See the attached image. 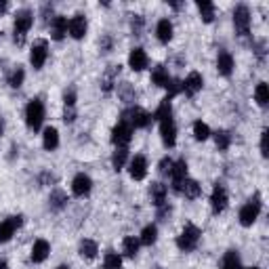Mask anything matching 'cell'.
I'll use <instances>...</instances> for the list:
<instances>
[{
  "instance_id": "cell-29",
  "label": "cell",
  "mask_w": 269,
  "mask_h": 269,
  "mask_svg": "<svg viewBox=\"0 0 269 269\" xmlns=\"http://www.w3.org/2000/svg\"><path fill=\"white\" fill-rule=\"evenodd\" d=\"M127 160H129V150L127 148H116V152L112 156V166H114V170L116 173L122 170L124 164H127Z\"/></svg>"
},
{
  "instance_id": "cell-15",
  "label": "cell",
  "mask_w": 269,
  "mask_h": 269,
  "mask_svg": "<svg viewBox=\"0 0 269 269\" xmlns=\"http://www.w3.org/2000/svg\"><path fill=\"white\" fill-rule=\"evenodd\" d=\"M67 32H69V36L74 40H82L86 36V19H84V15H74V17H71L69 23H67Z\"/></svg>"
},
{
  "instance_id": "cell-24",
  "label": "cell",
  "mask_w": 269,
  "mask_h": 269,
  "mask_svg": "<svg viewBox=\"0 0 269 269\" xmlns=\"http://www.w3.org/2000/svg\"><path fill=\"white\" fill-rule=\"evenodd\" d=\"M166 193H168V189H166L164 183H152V187H150V195H152V202H154L156 206L166 204Z\"/></svg>"
},
{
  "instance_id": "cell-19",
  "label": "cell",
  "mask_w": 269,
  "mask_h": 269,
  "mask_svg": "<svg viewBox=\"0 0 269 269\" xmlns=\"http://www.w3.org/2000/svg\"><path fill=\"white\" fill-rule=\"evenodd\" d=\"M217 69H219L221 76H231V71H234V57H231V53L219 51V55H217Z\"/></svg>"
},
{
  "instance_id": "cell-52",
  "label": "cell",
  "mask_w": 269,
  "mask_h": 269,
  "mask_svg": "<svg viewBox=\"0 0 269 269\" xmlns=\"http://www.w3.org/2000/svg\"><path fill=\"white\" fill-rule=\"evenodd\" d=\"M250 269H261V267H250Z\"/></svg>"
},
{
  "instance_id": "cell-7",
  "label": "cell",
  "mask_w": 269,
  "mask_h": 269,
  "mask_svg": "<svg viewBox=\"0 0 269 269\" xmlns=\"http://www.w3.org/2000/svg\"><path fill=\"white\" fill-rule=\"evenodd\" d=\"M46 57H48V44L46 40H36L32 44V51H30V63L34 69H42V65L46 63Z\"/></svg>"
},
{
  "instance_id": "cell-27",
  "label": "cell",
  "mask_w": 269,
  "mask_h": 269,
  "mask_svg": "<svg viewBox=\"0 0 269 269\" xmlns=\"http://www.w3.org/2000/svg\"><path fill=\"white\" fill-rule=\"evenodd\" d=\"M120 74V65H110V69L103 74V80H101V84H103V91L105 93H110L112 88H114V84H116V76Z\"/></svg>"
},
{
  "instance_id": "cell-2",
  "label": "cell",
  "mask_w": 269,
  "mask_h": 269,
  "mask_svg": "<svg viewBox=\"0 0 269 269\" xmlns=\"http://www.w3.org/2000/svg\"><path fill=\"white\" fill-rule=\"evenodd\" d=\"M200 236H202V231L195 227L193 223H187L183 229H181V234H179L177 238V246L183 250V253H191V250L198 246L200 242Z\"/></svg>"
},
{
  "instance_id": "cell-39",
  "label": "cell",
  "mask_w": 269,
  "mask_h": 269,
  "mask_svg": "<svg viewBox=\"0 0 269 269\" xmlns=\"http://www.w3.org/2000/svg\"><path fill=\"white\" fill-rule=\"evenodd\" d=\"M118 93H120V97H122L124 101H129V103H131V101H135V97H137V95H135V91H133V86H131L129 82H122V84H120V88H118Z\"/></svg>"
},
{
  "instance_id": "cell-34",
  "label": "cell",
  "mask_w": 269,
  "mask_h": 269,
  "mask_svg": "<svg viewBox=\"0 0 269 269\" xmlns=\"http://www.w3.org/2000/svg\"><path fill=\"white\" fill-rule=\"evenodd\" d=\"M255 99H257V103L261 107H265L269 103V86L265 82H259L257 84V88H255Z\"/></svg>"
},
{
  "instance_id": "cell-9",
  "label": "cell",
  "mask_w": 269,
  "mask_h": 269,
  "mask_svg": "<svg viewBox=\"0 0 269 269\" xmlns=\"http://www.w3.org/2000/svg\"><path fill=\"white\" fill-rule=\"evenodd\" d=\"M21 223H23L21 214H17V217H9V219H5L3 223H0V244L9 242L15 236V231L21 227Z\"/></svg>"
},
{
  "instance_id": "cell-6",
  "label": "cell",
  "mask_w": 269,
  "mask_h": 269,
  "mask_svg": "<svg viewBox=\"0 0 269 269\" xmlns=\"http://www.w3.org/2000/svg\"><path fill=\"white\" fill-rule=\"evenodd\" d=\"M131 139H133V127L124 118H120L118 124L114 127V131H112V143L116 148H127L131 143Z\"/></svg>"
},
{
  "instance_id": "cell-20",
  "label": "cell",
  "mask_w": 269,
  "mask_h": 269,
  "mask_svg": "<svg viewBox=\"0 0 269 269\" xmlns=\"http://www.w3.org/2000/svg\"><path fill=\"white\" fill-rule=\"evenodd\" d=\"M48 253H51V244H48L46 240L40 238V240H36V242H34V246H32V255H30V257H32L34 263H42V261L48 257Z\"/></svg>"
},
{
  "instance_id": "cell-46",
  "label": "cell",
  "mask_w": 269,
  "mask_h": 269,
  "mask_svg": "<svg viewBox=\"0 0 269 269\" xmlns=\"http://www.w3.org/2000/svg\"><path fill=\"white\" fill-rule=\"evenodd\" d=\"M63 120H65V122H74V120H76V112H74V107H65Z\"/></svg>"
},
{
  "instance_id": "cell-17",
  "label": "cell",
  "mask_w": 269,
  "mask_h": 269,
  "mask_svg": "<svg viewBox=\"0 0 269 269\" xmlns=\"http://www.w3.org/2000/svg\"><path fill=\"white\" fill-rule=\"evenodd\" d=\"M150 59H148V53L143 51V48H133L131 51V55H129V65L133 71H143L148 67Z\"/></svg>"
},
{
  "instance_id": "cell-45",
  "label": "cell",
  "mask_w": 269,
  "mask_h": 269,
  "mask_svg": "<svg viewBox=\"0 0 269 269\" xmlns=\"http://www.w3.org/2000/svg\"><path fill=\"white\" fill-rule=\"evenodd\" d=\"M267 137H269V133H267V129L261 133V154H263V158H267L269 156V150H267Z\"/></svg>"
},
{
  "instance_id": "cell-33",
  "label": "cell",
  "mask_w": 269,
  "mask_h": 269,
  "mask_svg": "<svg viewBox=\"0 0 269 269\" xmlns=\"http://www.w3.org/2000/svg\"><path fill=\"white\" fill-rule=\"evenodd\" d=\"M122 250H124V255L127 257H135L139 253V240L135 236H127L122 240Z\"/></svg>"
},
{
  "instance_id": "cell-25",
  "label": "cell",
  "mask_w": 269,
  "mask_h": 269,
  "mask_svg": "<svg viewBox=\"0 0 269 269\" xmlns=\"http://www.w3.org/2000/svg\"><path fill=\"white\" fill-rule=\"evenodd\" d=\"M48 206L53 210H63L67 206V193L61 191V189H53L51 195H48Z\"/></svg>"
},
{
  "instance_id": "cell-4",
  "label": "cell",
  "mask_w": 269,
  "mask_h": 269,
  "mask_svg": "<svg viewBox=\"0 0 269 269\" xmlns=\"http://www.w3.org/2000/svg\"><path fill=\"white\" fill-rule=\"evenodd\" d=\"M259 212H261V195L257 193L255 198H250L242 208H240V214H238V219L244 227H250L257 219H259Z\"/></svg>"
},
{
  "instance_id": "cell-43",
  "label": "cell",
  "mask_w": 269,
  "mask_h": 269,
  "mask_svg": "<svg viewBox=\"0 0 269 269\" xmlns=\"http://www.w3.org/2000/svg\"><path fill=\"white\" fill-rule=\"evenodd\" d=\"M63 101H65V107H74V103H76V88H67L65 95H63Z\"/></svg>"
},
{
  "instance_id": "cell-31",
  "label": "cell",
  "mask_w": 269,
  "mask_h": 269,
  "mask_svg": "<svg viewBox=\"0 0 269 269\" xmlns=\"http://www.w3.org/2000/svg\"><path fill=\"white\" fill-rule=\"evenodd\" d=\"M156 240H158V227H156V225H145V227H143L141 238H139V244L152 246Z\"/></svg>"
},
{
  "instance_id": "cell-13",
  "label": "cell",
  "mask_w": 269,
  "mask_h": 269,
  "mask_svg": "<svg viewBox=\"0 0 269 269\" xmlns=\"http://www.w3.org/2000/svg\"><path fill=\"white\" fill-rule=\"evenodd\" d=\"M210 206H212V212L214 214H219L227 208V191L223 185H214L212 187V193H210Z\"/></svg>"
},
{
  "instance_id": "cell-32",
  "label": "cell",
  "mask_w": 269,
  "mask_h": 269,
  "mask_svg": "<svg viewBox=\"0 0 269 269\" xmlns=\"http://www.w3.org/2000/svg\"><path fill=\"white\" fill-rule=\"evenodd\" d=\"M97 253H99L97 242H93V240H82V242H80V255H82L84 259H95Z\"/></svg>"
},
{
  "instance_id": "cell-5",
  "label": "cell",
  "mask_w": 269,
  "mask_h": 269,
  "mask_svg": "<svg viewBox=\"0 0 269 269\" xmlns=\"http://www.w3.org/2000/svg\"><path fill=\"white\" fill-rule=\"evenodd\" d=\"M122 118L127 120L133 129H148L150 124H152V114H148L143 107H131L129 112H124Z\"/></svg>"
},
{
  "instance_id": "cell-11",
  "label": "cell",
  "mask_w": 269,
  "mask_h": 269,
  "mask_svg": "<svg viewBox=\"0 0 269 269\" xmlns=\"http://www.w3.org/2000/svg\"><path fill=\"white\" fill-rule=\"evenodd\" d=\"M129 175H131V179H135V181H143V179H145V175H148V160H145V156L137 154L131 160V162H129Z\"/></svg>"
},
{
  "instance_id": "cell-37",
  "label": "cell",
  "mask_w": 269,
  "mask_h": 269,
  "mask_svg": "<svg viewBox=\"0 0 269 269\" xmlns=\"http://www.w3.org/2000/svg\"><path fill=\"white\" fill-rule=\"evenodd\" d=\"M193 137L198 139V141H206V139L210 137V129H208V124H204L202 120L193 122Z\"/></svg>"
},
{
  "instance_id": "cell-8",
  "label": "cell",
  "mask_w": 269,
  "mask_h": 269,
  "mask_svg": "<svg viewBox=\"0 0 269 269\" xmlns=\"http://www.w3.org/2000/svg\"><path fill=\"white\" fill-rule=\"evenodd\" d=\"M234 28H236L238 36H248V32H250V11H248V7L240 5V7L234 9Z\"/></svg>"
},
{
  "instance_id": "cell-35",
  "label": "cell",
  "mask_w": 269,
  "mask_h": 269,
  "mask_svg": "<svg viewBox=\"0 0 269 269\" xmlns=\"http://www.w3.org/2000/svg\"><path fill=\"white\" fill-rule=\"evenodd\" d=\"M198 11L204 23H210L214 19V5L212 3H198Z\"/></svg>"
},
{
  "instance_id": "cell-48",
  "label": "cell",
  "mask_w": 269,
  "mask_h": 269,
  "mask_svg": "<svg viewBox=\"0 0 269 269\" xmlns=\"http://www.w3.org/2000/svg\"><path fill=\"white\" fill-rule=\"evenodd\" d=\"M7 9H9V3H5V0H3V3H0V15H3Z\"/></svg>"
},
{
  "instance_id": "cell-28",
  "label": "cell",
  "mask_w": 269,
  "mask_h": 269,
  "mask_svg": "<svg viewBox=\"0 0 269 269\" xmlns=\"http://www.w3.org/2000/svg\"><path fill=\"white\" fill-rule=\"evenodd\" d=\"M221 269H244L242 267V261H240V255L236 250H227L225 257H223V263H221Z\"/></svg>"
},
{
  "instance_id": "cell-23",
  "label": "cell",
  "mask_w": 269,
  "mask_h": 269,
  "mask_svg": "<svg viewBox=\"0 0 269 269\" xmlns=\"http://www.w3.org/2000/svg\"><path fill=\"white\" fill-rule=\"evenodd\" d=\"M156 34H158V40L162 44H168L173 40V23L168 19H160L156 26Z\"/></svg>"
},
{
  "instance_id": "cell-12",
  "label": "cell",
  "mask_w": 269,
  "mask_h": 269,
  "mask_svg": "<svg viewBox=\"0 0 269 269\" xmlns=\"http://www.w3.org/2000/svg\"><path fill=\"white\" fill-rule=\"evenodd\" d=\"M93 189V181L91 177L84 175V173H78L74 177V181H71V191H74V195H78V198H84V195H88Z\"/></svg>"
},
{
  "instance_id": "cell-40",
  "label": "cell",
  "mask_w": 269,
  "mask_h": 269,
  "mask_svg": "<svg viewBox=\"0 0 269 269\" xmlns=\"http://www.w3.org/2000/svg\"><path fill=\"white\" fill-rule=\"evenodd\" d=\"M23 78H26V71H23V67H17L13 74H11V80H9V84L13 86V88H19L21 84H23Z\"/></svg>"
},
{
  "instance_id": "cell-50",
  "label": "cell",
  "mask_w": 269,
  "mask_h": 269,
  "mask_svg": "<svg viewBox=\"0 0 269 269\" xmlns=\"http://www.w3.org/2000/svg\"><path fill=\"white\" fill-rule=\"evenodd\" d=\"M0 269H9V265H7V261H5V259H0Z\"/></svg>"
},
{
  "instance_id": "cell-42",
  "label": "cell",
  "mask_w": 269,
  "mask_h": 269,
  "mask_svg": "<svg viewBox=\"0 0 269 269\" xmlns=\"http://www.w3.org/2000/svg\"><path fill=\"white\" fill-rule=\"evenodd\" d=\"M173 160L166 156V158H162V160H160V164H158V170L160 173H162V175H170V170H173Z\"/></svg>"
},
{
  "instance_id": "cell-3",
  "label": "cell",
  "mask_w": 269,
  "mask_h": 269,
  "mask_svg": "<svg viewBox=\"0 0 269 269\" xmlns=\"http://www.w3.org/2000/svg\"><path fill=\"white\" fill-rule=\"evenodd\" d=\"M34 26V13L28 9H21L15 13V42L23 44L26 34L30 32V28Z\"/></svg>"
},
{
  "instance_id": "cell-49",
  "label": "cell",
  "mask_w": 269,
  "mask_h": 269,
  "mask_svg": "<svg viewBox=\"0 0 269 269\" xmlns=\"http://www.w3.org/2000/svg\"><path fill=\"white\" fill-rule=\"evenodd\" d=\"M5 135V118H0V137Z\"/></svg>"
},
{
  "instance_id": "cell-51",
  "label": "cell",
  "mask_w": 269,
  "mask_h": 269,
  "mask_svg": "<svg viewBox=\"0 0 269 269\" xmlns=\"http://www.w3.org/2000/svg\"><path fill=\"white\" fill-rule=\"evenodd\" d=\"M55 269H69L67 265H59V267H55Z\"/></svg>"
},
{
  "instance_id": "cell-1",
  "label": "cell",
  "mask_w": 269,
  "mask_h": 269,
  "mask_svg": "<svg viewBox=\"0 0 269 269\" xmlns=\"http://www.w3.org/2000/svg\"><path fill=\"white\" fill-rule=\"evenodd\" d=\"M42 122H44V103L36 97L26 107V124L30 131H40Z\"/></svg>"
},
{
  "instance_id": "cell-10",
  "label": "cell",
  "mask_w": 269,
  "mask_h": 269,
  "mask_svg": "<svg viewBox=\"0 0 269 269\" xmlns=\"http://www.w3.org/2000/svg\"><path fill=\"white\" fill-rule=\"evenodd\" d=\"M202 86H204L202 74H198V71H191V74H187V78L181 82V91L187 97H193V95H198L202 91Z\"/></svg>"
},
{
  "instance_id": "cell-16",
  "label": "cell",
  "mask_w": 269,
  "mask_h": 269,
  "mask_svg": "<svg viewBox=\"0 0 269 269\" xmlns=\"http://www.w3.org/2000/svg\"><path fill=\"white\" fill-rule=\"evenodd\" d=\"M170 177H173V189L179 193V187H181V183L187 179V162H185L183 158H181V160H177V162L173 164Z\"/></svg>"
},
{
  "instance_id": "cell-18",
  "label": "cell",
  "mask_w": 269,
  "mask_h": 269,
  "mask_svg": "<svg viewBox=\"0 0 269 269\" xmlns=\"http://www.w3.org/2000/svg\"><path fill=\"white\" fill-rule=\"evenodd\" d=\"M67 34V19L63 15H57L51 19V38L53 40H63Z\"/></svg>"
},
{
  "instance_id": "cell-14",
  "label": "cell",
  "mask_w": 269,
  "mask_h": 269,
  "mask_svg": "<svg viewBox=\"0 0 269 269\" xmlns=\"http://www.w3.org/2000/svg\"><path fill=\"white\" fill-rule=\"evenodd\" d=\"M160 137H162V143L166 148H175V143H177V127H175L173 118L160 122Z\"/></svg>"
},
{
  "instance_id": "cell-21",
  "label": "cell",
  "mask_w": 269,
  "mask_h": 269,
  "mask_svg": "<svg viewBox=\"0 0 269 269\" xmlns=\"http://www.w3.org/2000/svg\"><path fill=\"white\" fill-rule=\"evenodd\" d=\"M179 193H183L189 200H195L202 193V187H200L198 181H193V179H185V181L181 183V187H179Z\"/></svg>"
},
{
  "instance_id": "cell-47",
  "label": "cell",
  "mask_w": 269,
  "mask_h": 269,
  "mask_svg": "<svg viewBox=\"0 0 269 269\" xmlns=\"http://www.w3.org/2000/svg\"><path fill=\"white\" fill-rule=\"evenodd\" d=\"M110 44H112V40H110V38H105V40L101 42V46H103L105 51H110Z\"/></svg>"
},
{
  "instance_id": "cell-41",
  "label": "cell",
  "mask_w": 269,
  "mask_h": 269,
  "mask_svg": "<svg viewBox=\"0 0 269 269\" xmlns=\"http://www.w3.org/2000/svg\"><path fill=\"white\" fill-rule=\"evenodd\" d=\"M166 91H168V95H166L164 99H168V101H170V99H173L175 95H179V93H181V82H179V80H173V78H170V82L166 84Z\"/></svg>"
},
{
  "instance_id": "cell-26",
  "label": "cell",
  "mask_w": 269,
  "mask_h": 269,
  "mask_svg": "<svg viewBox=\"0 0 269 269\" xmlns=\"http://www.w3.org/2000/svg\"><path fill=\"white\" fill-rule=\"evenodd\" d=\"M152 82H154L156 86H164V88H166V84L170 82L168 69H166L164 65H156V67L152 69Z\"/></svg>"
},
{
  "instance_id": "cell-36",
  "label": "cell",
  "mask_w": 269,
  "mask_h": 269,
  "mask_svg": "<svg viewBox=\"0 0 269 269\" xmlns=\"http://www.w3.org/2000/svg\"><path fill=\"white\" fill-rule=\"evenodd\" d=\"M103 269H122V257L118 253H107L103 259Z\"/></svg>"
},
{
  "instance_id": "cell-22",
  "label": "cell",
  "mask_w": 269,
  "mask_h": 269,
  "mask_svg": "<svg viewBox=\"0 0 269 269\" xmlns=\"http://www.w3.org/2000/svg\"><path fill=\"white\" fill-rule=\"evenodd\" d=\"M42 145L46 152H53L59 148V131L55 127H48L44 129V135H42Z\"/></svg>"
},
{
  "instance_id": "cell-44",
  "label": "cell",
  "mask_w": 269,
  "mask_h": 269,
  "mask_svg": "<svg viewBox=\"0 0 269 269\" xmlns=\"http://www.w3.org/2000/svg\"><path fill=\"white\" fill-rule=\"evenodd\" d=\"M131 26H133V32H135L137 36H141V30H143V17H141V15H133Z\"/></svg>"
},
{
  "instance_id": "cell-38",
  "label": "cell",
  "mask_w": 269,
  "mask_h": 269,
  "mask_svg": "<svg viewBox=\"0 0 269 269\" xmlns=\"http://www.w3.org/2000/svg\"><path fill=\"white\" fill-rule=\"evenodd\" d=\"M214 143H217L219 152H225L229 148V143H231V135L227 131H217L214 133Z\"/></svg>"
},
{
  "instance_id": "cell-30",
  "label": "cell",
  "mask_w": 269,
  "mask_h": 269,
  "mask_svg": "<svg viewBox=\"0 0 269 269\" xmlns=\"http://www.w3.org/2000/svg\"><path fill=\"white\" fill-rule=\"evenodd\" d=\"M152 118H156V120H168V118H173V105H170V101L168 99H162L160 101V105H158V110L154 112V116Z\"/></svg>"
}]
</instances>
